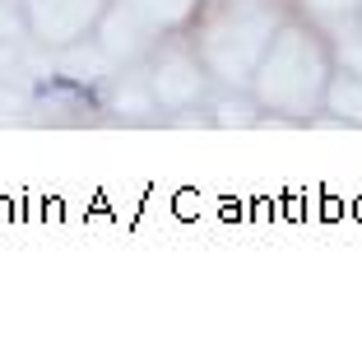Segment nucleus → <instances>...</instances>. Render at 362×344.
Returning a JSON list of instances; mask_svg holds the SVG:
<instances>
[]
</instances>
